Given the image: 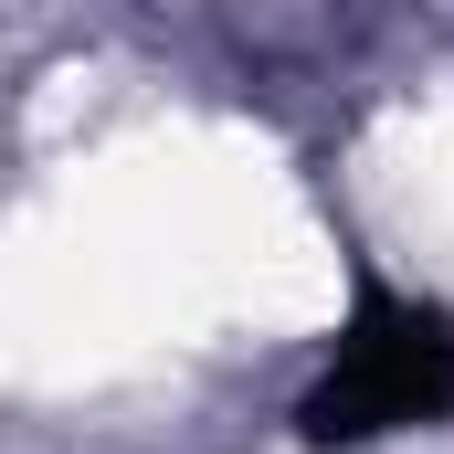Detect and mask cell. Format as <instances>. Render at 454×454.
Returning a JSON list of instances; mask_svg holds the SVG:
<instances>
[{
  "instance_id": "6da1fadb",
  "label": "cell",
  "mask_w": 454,
  "mask_h": 454,
  "mask_svg": "<svg viewBox=\"0 0 454 454\" xmlns=\"http://www.w3.org/2000/svg\"><path fill=\"white\" fill-rule=\"evenodd\" d=\"M444 412H454V307L359 275L317 380L296 391V444L359 454V444H391V434H423Z\"/></svg>"
}]
</instances>
